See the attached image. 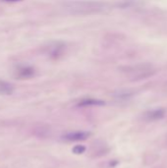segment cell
<instances>
[{
  "mask_svg": "<svg viewBox=\"0 0 167 168\" xmlns=\"http://www.w3.org/2000/svg\"><path fill=\"white\" fill-rule=\"evenodd\" d=\"M105 5L98 1H72L64 5V9L72 15L86 16L101 13Z\"/></svg>",
  "mask_w": 167,
  "mask_h": 168,
  "instance_id": "1",
  "label": "cell"
},
{
  "mask_svg": "<svg viewBox=\"0 0 167 168\" xmlns=\"http://www.w3.org/2000/svg\"><path fill=\"white\" fill-rule=\"evenodd\" d=\"M120 72L130 81H141L153 76L156 70L151 64L138 63L134 65L123 66L120 68Z\"/></svg>",
  "mask_w": 167,
  "mask_h": 168,
  "instance_id": "2",
  "label": "cell"
},
{
  "mask_svg": "<svg viewBox=\"0 0 167 168\" xmlns=\"http://www.w3.org/2000/svg\"><path fill=\"white\" fill-rule=\"evenodd\" d=\"M91 136L90 132L86 131H76L67 133L62 137V139L66 142H79V141H85Z\"/></svg>",
  "mask_w": 167,
  "mask_h": 168,
  "instance_id": "3",
  "label": "cell"
},
{
  "mask_svg": "<svg viewBox=\"0 0 167 168\" xmlns=\"http://www.w3.org/2000/svg\"><path fill=\"white\" fill-rule=\"evenodd\" d=\"M165 115L163 109H152L145 112L142 115V119L145 122H155V121L161 120Z\"/></svg>",
  "mask_w": 167,
  "mask_h": 168,
  "instance_id": "4",
  "label": "cell"
},
{
  "mask_svg": "<svg viewBox=\"0 0 167 168\" xmlns=\"http://www.w3.org/2000/svg\"><path fill=\"white\" fill-rule=\"evenodd\" d=\"M35 75H36V71L31 66H22L18 68L15 72V77L19 80L31 79Z\"/></svg>",
  "mask_w": 167,
  "mask_h": 168,
  "instance_id": "5",
  "label": "cell"
},
{
  "mask_svg": "<svg viewBox=\"0 0 167 168\" xmlns=\"http://www.w3.org/2000/svg\"><path fill=\"white\" fill-rule=\"evenodd\" d=\"M15 91L14 86L12 84L5 82V81H0V95L2 96H10Z\"/></svg>",
  "mask_w": 167,
  "mask_h": 168,
  "instance_id": "6",
  "label": "cell"
},
{
  "mask_svg": "<svg viewBox=\"0 0 167 168\" xmlns=\"http://www.w3.org/2000/svg\"><path fill=\"white\" fill-rule=\"evenodd\" d=\"M82 105H100V104H103L102 101H96V100H84L81 103Z\"/></svg>",
  "mask_w": 167,
  "mask_h": 168,
  "instance_id": "7",
  "label": "cell"
},
{
  "mask_svg": "<svg viewBox=\"0 0 167 168\" xmlns=\"http://www.w3.org/2000/svg\"><path fill=\"white\" fill-rule=\"evenodd\" d=\"M3 1H6V2H18V1H21V0H3Z\"/></svg>",
  "mask_w": 167,
  "mask_h": 168,
  "instance_id": "8",
  "label": "cell"
},
{
  "mask_svg": "<svg viewBox=\"0 0 167 168\" xmlns=\"http://www.w3.org/2000/svg\"><path fill=\"white\" fill-rule=\"evenodd\" d=\"M163 90H164V92H166V93H167V83L165 84V86H164V89H163Z\"/></svg>",
  "mask_w": 167,
  "mask_h": 168,
  "instance_id": "9",
  "label": "cell"
}]
</instances>
